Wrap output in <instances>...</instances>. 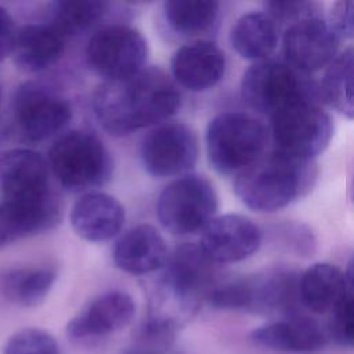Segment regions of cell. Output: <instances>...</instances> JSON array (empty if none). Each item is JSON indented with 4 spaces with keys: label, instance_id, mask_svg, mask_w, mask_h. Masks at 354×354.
<instances>
[{
    "label": "cell",
    "instance_id": "cell-31",
    "mask_svg": "<svg viewBox=\"0 0 354 354\" xmlns=\"http://www.w3.org/2000/svg\"><path fill=\"white\" fill-rule=\"evenodd\" d=\"M264 7L278 25L285 26L307 17L322 15V6L314 1H267Z\"/></svg>",
    "mask_w": 354,
    "mask_h": 354
},
{
    "label": "cell",
    "instance_id": "cell-32",
    "mask_svg": "<svg viewBox=\"0 0 354 354\" xmlns=\"http://www.w3.org/2000/svg\"><path fill=\"white\" fill-rule=\"evenodd\" d=\"M328 24L342 39H354V0H340L332 4Z\"/></svg>",
    "mask_w": 354,
    "mask_h": 354
},
{
    "label": "cell",
    "instance_id": "cell-5",
    "mask_svg": "<svg viewBox=\"0 0 354 354\" xmlns=\"http://www.w3.org/2000/svg\"><path fill=\"white\" fill-rule=\"evenodd\" d=\"M268 141V127L246 112H221L206 130L209 162L221 174L238 176L252 166L267 153Z\"/></svg>",
    "mask_w": 354,
    "mask_h": 354
},
{
    "label": "cell",
    "instance_id": "cell-24",
    "mask_svg": "<svg viewBox=\"0 0 354 354\" xmlns=\"http://www.w3.org/2000/svg\"><path fill=\"white\" fill-rule=\"evenodd\" d=\"M231 44L245 59H267L278 46L279 25L266 11L246 12L231 29Z\"/></svg>",
    "mask_w": 354,
    "mask_h": 354
},
{
    "label": "cell",
    "instance_id": "cell-27",
    "mask_svg": "<svg viewBox=\"0 0 354 354\" xmlns=\"http://www.w3.org/2000/svg\"><path fill=\"white\" fill-rule=\"evenodd\" d=\"M218 3L213 0H169L165 17L169 26L184 36L209 33L218 19Z\"/></svg>",
    "mask_w": 354,
    "mask_h": 354
},
{
    "label": "cell",
    "instance_id": "cell-12",
    "mask_svg": "<svg viewBox=\"0 0 354 354\" xmlns=\"http://www.w3.org/2000/svg\"><path fill=\"white\" fill-rule=\"evenodd\" d=\"M141 158L145 170L155 177L185 174L198 158L196 136L183 123L160 124L145 136Z\"/></svg>",
    "mask_w": 354,
    "mask_h": 354
},
{
    "label": "cell",
    "instance_id": "cell-26",
    "mask_svg": "<svg viewBox=\"0 0 354 354\" xmlns=\"http://www.w3.org/2000/svg\"><path fill=\"white\" fill-rule=\"evenodd\" d=\"M57 278L51 267L29 266L10 271L3 279V293L19 307H36L44 301Z\"/></svg>",
    "mask_w": 354,
    "mask_h": 354
},
{
    "label": "cell",
    "instance_id": "cell-35",
    "mask_svg": "<svg viewBox=\"0 0 354 354\" xmlns=\"http://www.w3.org/2000/svg\"><path fill=\"white\" fill-rule=\"evenodd\" d=\"M350 196H351V201H353V203H354V174H353L351 185H350Z\"/></svg>",
    "mask_w": 354,
    "mask_h": 354
},
{
    "label": "cell",
    "instance_id": "cell-25",
    "mask_svg": "<svg viewBox=\"0 0 354 354\" xmlns=\"http://www.w3.org/2000/svg\"><path fill=\"white\" fill-rule=\"evenodd\" d=\"M321 100L340 115L354 119V47L337 54L319 84Z\"/></svg>",
    "mask_w": 354,
    "mask_h": 354
},
{
    "label": "cell",
    "instance_id": "cell-33",
    "mask_svg": "<svg viewBox=\"0 0 354 354\" xmlns=\"http://www.w3.org/2000/svg\"><path fill=\"white\" fill-rule=\"evenodd\" d=\"M18 29L10 12L0 6V61L12 53Z\"/></svg>",
    "mask_w": 354,
    "mask_h": 354
},
{
    "label": "cell",
    "instance_id": "cell-22",
    "mask_svg": "<svg viewBox=\"0 0 354 354\" xmlns=\"http://www.w3.org/2000/svg\"><path fill=\"white\" fill-rule=\"evenodd\" d=\"M64 43L65 37L47 21L26 24L18 29L11 54L22 71L39 72L61 58Z\"/></svg>",
    "mask_w": 354,
    "mask_h": 354
},
{
    "label": "cell",
    "instance_id": "cell-19",
    "mask_svg": "<svg viewBox=\"0 0 354 354\" xmlns=\"http://www.w3.org/2000/svg\"><path fill=\"white\" fill-rule=\"evenodd\" d=\"M71 225L75 232L90 242L115 238L123 228L126 213L123 205L105 192H87L72 206Z\"/></svg>",
    "mask_w": 354,
    "mask_h": 354
},
{
    "label": "cell",
    "instance_id": "cell-8",
    "mask_svg": "<svg viewBox=\"0 0 354 354\" xmlns=\"http://www.w3.org/2000/svg\"><path fill=\"white\" fill-rule=\"evenodd\" d=\"M47 162L58 183L73 192L98 187L112 173V160L102 141L84 130L62 134L50 148Z\"/></svg>",
    "mask_w": 354,
    "mask_h": 354
},
{
    "label": "cell",
    "instance_id": "cell-11",
    "mask_svg": "<svg viewBox=\"0 0 354 354\" xmlns=\"http://www.w3.org/2000/svg\"><path fill=\"white\" fill-rule=\"evenodd\" d=\"M12 111L19 131L29 141H43L54 136L72 116L68 101L37 82H28L17 88Z\"/></svg>",
    "mask_w": 354,
    "mask_h": 354
},
{
    "label": "cell",
    "instance_id": "cell-21",
    "mask_svg": "<svg viewBox=\"0 0 354 354\" xmlns=\"http://www.w3.org/2000/svg\"><path fill=\"white\" fill-rule=\"evenodd\" d=\"M48 162L28 148L0 153V192L3 198H25L48 189Z\"/></svg>",
    "mask_w": 354,
    "mask_h": 354
},
{
    "label": "cell",
    "instance_id": "cell-18",
    "mask_svg": "<svg viewBox=\"0 0 354 354\" xmlns=\"http://www.w3.org/2000/svg\"><path fill=\"white\" fill-rule=\"evenodd\" d=\"M174 80L191 91L214 87L225 73V55L207 40H198L180 47L171 58Z\"/></svg>",
    "mask_w": 354,
    "mask_h": 354
},
{
    "label": "cell",
    "instance_id": "cell-1",
    "mask_svg": "<svg viewBox=\"0 0 354 354\" xmlns=\"http://www.w3.org/2000/svg\"><path fill=\"white\" fill-rule=\"evenodd\" d=\"M180 105V91L158 68L141 69L126 79L105 80L93 95L95 118L115 136L163 122L173 116Z\"/></svg>",
    "mask_w": 354,
    "mask_h": 354
},
{
    "label": "cell",
    "instance_id": "cell-16",
    "mask_svg": "<svg viewBox=\"0 0 354 354\" xmlns=\"http://www.w3.org/2000/svg\"><path fill=\"white\" fill-rule=\"evenodd\" d=\"M136 315V304L130 295L111 290L93 299L66 325L73 340L106 337L124 329Z\"/></svg>",
    "mask_w": 354,
    "mask_h": 354
},
{
    "label": "cell",
    "instance_id": "cell-2",
    "mask_svg": "<svg viewBox=\"0 0 354 354\" xmlns=\"http://www.w3.org/2000/svg\"><path fill=\"white\" fill-rule=\"evenodd\" d=\"M216 281V264L199 245L184 243L169 254L162 268L153 307L148 317L178 329L207 300Z\"/></svg>",
    "mask_w": 354,
    "mask_h": 354
},
{
    "label": "cell",
    "instance_id": "cell-17",
    "mask_svg": "<svg viewBox=\"0 0 354 354\" xmlns=\"http://www.w3.org/2000/svg\"><path fill=\"white\" fill-rule=\"evenodd\" d=\"M328 332L303 314L267 322L249 335L253 344L285 354H314L328 343Z\"/></svg>",
    "mask_w": 354,
    "mask_h": 354
},
{
    "label": "cell",
    "instance_id": "cell-29",
    "mask_svg": "<svg viewBox=\"0 0 354 354\" xmlns=\"http://www.w3.org/2000/svg\"><path fill=\"white\" fill-rule=\"evenodd\" d=\"M1 354H59L57 340L39 328H25L6 342Z\"/></svg>",
    "mask_w": 354,
    "mask_h": 354
},
{
    "label": "cell",
    "instance_id": "cell-9",
    "mask_svg": "<svg viewBox=\"0 0 354 354\" xmlns=\"http://www.w3.org/2000/svg\"><path fill=\"white\" fill-rule=\"evenodd\" d=\"M218 201L210 180L201 174H184L159 195L156 216L162 225L177 235L202 232L216 217Z\"/></svg>",
    "mask_w": 354,
    "mask_h": 354
},
{
    "label": "cell",
    "instance_id": "cell-4",
    "mask_svg": "<svg viewBox=\"0 0 354 354\" xmlns=\"http://www.w3.org/2000/svg\"><path fill=\"white\" fill-rule=\"evenodd\" d=\"M300 274L288 267H274L259 274L218 282L207 303L217 310L246 311L279 318L300 314Z\"/></svg>",
    "mask_w": 354,
    "mask_h": 354
},
{
    "label": "cell",
    "instance_id": "cell-7",
    "mask_svg": "<svg viewBox=\"0 0 354 354\" xmlns=\"http://www.w3.org/2000/svg\"><path fill=\"white\" fill-rule=\"evenodd\" d=\"M268 120L274 151L296 159L314 160L326 149L333 136L332 118L319 100L295 101Z\"/></svg>",
    "mask_w": 354,
    "mask_h": 354
},
{
    "label": "cell",
    "instance_id": "cell-23",
    "mask_svg": "<svg viewBox=\"0 0 354 354\" xmlns=\"http://www.w3.org/2000/svg\"><path fill=\"white\" fill-rule=\"evenodd\" d=\"M348 281L343 271L330 263H315L300 274L301 306L314 314H330L347 296Z\"/></svg>",
    "mask_w": 354,
    "mask_h": 354
},
{
    "label": "cell",
    "instance_id": "cell-34",
    "mask_svg": "<svg viewBox=\"0 0 354 354\" xmlns=\"http://www.w3.org/2000/svg\"><path fill=\"white\" fill-rule=\"evenodd\" d=\"M346 277H347V281H348L350 286L354 289V256L348 261V266H347V270H346Z\"/></svg>",
    "mask_w": 354,
    "mask_h": 354
},
{
    "label": "cell",
    "instance_id": "cell-13",
    "mask_svg": "<svg viewBox=\"0 0 354 354\" xmlns=\"http://www.w3.org/2000/svg\"><path fill=\"white\" fill-rule=\"evenodd\" d=\"M339 43L340 39L322 15L290 24L282 36L285 61L307 75L328 68L337 55Z\"/></svg>",
    "mask_w": 354,
    "mask_h": 354
},
{
    "label": "cell",
    "instance_id": "cell-10",
    "mask_svg": "<svg viewBox=\"0 0 354 354\" xmlns=\"http://www.w3.org/2000/svg\"><path fill=\"white\" fill-rule=\"evenodd\" d=\"M86 55L90 66L105 80H119L144 69L148 46L137 29L111 25L90 37Z\"/></svg>",
    "mask_w": 354,
    "mask_h": 354
},
{
    "label": "cell",
    "instance_id": "cell-30",
    "mask_svg": "<svg viewBox=\"0 0 354 354\" xmlns=\"http://www.w3.org/2000/svg\"><path fill=\"white\" fill-rule=\"evenodd\" d=\"M326 332L336 344L354 348V292H348L330 313Z\"/></svg>",
    "mask_w": 354,
    "mask_h": 354
},
{
    "label": "cell",
    "instance_id": "cell-15",
    "mask_svg": "<svg viewBox=\"0 0 354 354\" xmlns=\"http://www.w3.org/2000/svg\"><path fill=\"white\" fill-rule=\"evenodd\" d=\"M261 245L260 228L242 214L214 217L201 232L199 248L214 264L242 261Z\"/></svg>",
    "mask_w": 354,
    "mask_h": 354
},
{
    "label": "cell",
    "instance_id": "cell-28",
    "mask_svg": "<svg viewBox=\"0 0 354 354\" xmlns=\"http://www.w3.org/2000/svg\"><path fill=\"white\" fill-rule=\"evenodd\" d=\"M105 10L106 4L98 0H59L50 4L47 22L66 39L91 28Z\"/></svg>",
    "mask_w": 354,
    "mask_h": 354
},
{
    "label": "cell",
    "instance_id": "cell-14",
    "mask_svg": "<svg viewBox=\"0 0 354 354\" xmlns=\"http://www.w3.org/2000/svg\"><path fill=\"white\" fill-rule=\"evenodd\" d=\"M61 220L58 198L47 191L35 196L0 201V249L54 228Z\"/></svg>",
    "mask_w": 354,
    "mask_h": 354
},
{
    "label": "cell",
    "instance_id": "cell-6",
    "mask_svg": "<svg viewBox=\"0 0 354 354\" xmlns=\"http://www.w3.org/2000/svg\"><path fill=\"white\" fill-rule=\"evenodd\" d=\"M241 95L245 104L268 119L299 100H321L319 86L281 59H263L252 64L241 80Z\"/></svg>",
    "mask_w": 354,
    "mask_h": 354
},
{
    "label": "cell",
    "instance_id": "cell-20",
    "mask_svg": "<svg viewBox=\"0 0 354 354\" xmlns=\"http://www.w3.org/2000/svg\"><path fill=\"white\" fill-rule=\"evenodd\" d=\"M112 254L116 267L122 271L145 275L162 270L170 253L163 236L155 227L140 224L118 238Z\"/></svg>",
    "mask_w": 354,
    "mask_h": 354
},
{
    "label": "cell",
    "instance_id": "cell-3",
    "mask_svg": "<svg viewBox=\"0 0 354 354\" xmlns=\"http://www.w3.org/2000/svg\"><path fill=\"white\" fill-rule=\"evenodd\" d=\"M317 178L314 160L271 151L235 176L234 189L241 202L259 213H272L306 195Z\"/></svg>",
    "mask_w": 354,
    "mask_h": 354
}]
</instances>
